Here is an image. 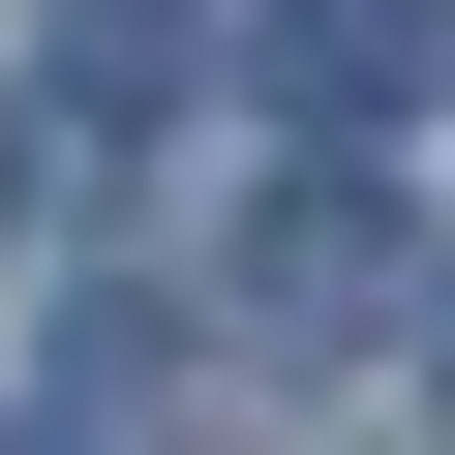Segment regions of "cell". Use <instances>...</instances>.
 Returning a JSON list of instances; mask_svg holds the SVG:
<instances>
[{
	"mask_svg": "<svg viewBox=\"0 0 455 455\" xmlns=\"http://www.w3.org/2000/svg\"><path fill=\"white\" fill-rule=\"evenodd\" d=\"M61 425L152 455V425H182V304H61Z\"/></svg>",
	"mask_w": 455,
	"mask_h": 455,
	"instance_id": "cell-2",
	"label": "cell"
},
{
	"mask_svg": "<svg viewBox=\"0 0 455 455\" xmlns=\"http://www.w3.org/2000/svg\"><path fill=\"white\" fill-rule=\"evenodd\" d=\"M243 304H274V334L334 364V334H425V243H395L364 182H274V212H243Z\"/></svg>",
	"mask_w": 455,
	"mask_h": 455,
	"instance_id": "cell-1",
	"label": "cell"
},
{
	"mask_svg": "<svg viewBox=\"0 0 455 455\" xmlns=\"http://www.w3.org/2000/svg\"><path fill=\"white\" fill-rule=\"evenodd\" d=\"M425 425H455V304H425Z\"/></svg>",
	"mask_w": 455,
	"mask_h": 455,
	"instance_id": "cell-5",
	"label": "cell"
},
{
	"mask_svg": "<svg viewBox=\"0 0 455 455\" xmlns=\"http://www.w3.org/2000/svg\"><path fill=\"white\" fill-rule=\"evenodd\" d=\"M0 212H31V122H0Z\"/></svg>",
	"mask_w": 455,
	"mask_h": 455,
	"instance_id": "cell-6",
	"label": "cell"
},
{
	"mask_svg": "<svg viewBox=\"0 0 455 455\" xmlns=\"http://www.w3.org/2000/svg\"><path fill=\"white\" fill-rule=\"evenodd\" d=\"M122 92H182V0H61V122H122Z\"/></svg>",
	"mask_w": 455,
	"mask_h": 455,
	"instance_id": "cell-4",
	"label": "cell"
},
{
	"mask_svg": "<svg viewBox=\"0 0 455 455\" xmlns=\"http://www.w3.org/2000/svg\"><path fill=\"white\" fill-rule=\"evenodd\" d=\"M425 31H455V0H304L274 61H304V122H395V61H425Z\"/></svg>",
	"mask_w": 455,
	"mask_h": 455,
	"instance_id": "cell-3",
	"label": "cell"
}]
</instances>
